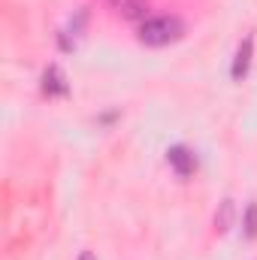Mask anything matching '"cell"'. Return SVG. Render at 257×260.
Listing matches in <instances>:
<instances>
[{"instance_id":"cell-1","label":"cell","mask_w":257,"mask_h":260,"mask_svg":"<svg viewBox=\"0 0 257 260\" xmlns=\"http://www.w3.org/2000/svg\"><path fill=\"white\" fill-rule=\"evenodd\" d=\"M136 37L148 49H164V46H173L185 37V21L179 15H154V18H145L139 24Z\"/></svg>"},{"instance_id":"cell-2","label":"cell","mask_w":257,"mask_h":260,"mask_svg":"<svg viewBox=\"0 0 257 260\" xmlns=\"http://www.w3.org/2000/svg\"><path fill=\"white\" fill-rule=\"evenodd\" d=\"M251 58H254V37L245 34V40L239 43V49H236V55H233V67H230L233 82H242V79L248 76V70H251Z\"/></svg>"},{"instance_id":"cell-3","label":"cell","mask_w":257,"mask_h":260,"mask_svg":"<svg viewBox=\"0 0 257 260\" xmlns=\"http://www.w3.org/2000/svg\"><path fill=\"white\" fill-rule=\"evenodd\" d=\"M43 94H49V97H67V94H70L67 76L58 64L46 67V73H43Z\"/></svg>"},{"instance_id":"cell-4","label":"cell","mask_w":257,"mask_h":260,"mask_svg":"<svg viewBox=\"0 0 257 260\" xmlns=\"http://www.w3.org/2000/svg\"><path fill=\"white\" fill-rule=\"evenodd\" d=\"M167 160L173 164V170H176L179 176H191L194 173V154L185 145H173V148L167 151Z\"/></svg>"},{"instance_id":"cell-5","label":"cell","mask_w":257,"mask_h":260,"mask_svg":"<svg viewBox=\"0 0 257 260\" xmlns=\"http://www.w3.org/2000/svg\"><path fill=\"white\" fill-rule=\"evenodd\" d=\"M115 3V12L124 15L130 21H145V12H148V0H112Z\"/></svg>"},{"instance_id":"cell-6","label":"cell","mask_w":257,"mask_h":260,"mask_svg":"<svg viewBox=\"0 0 257 260\" xmlns=\"http://www.w3.org/2000/svg\"><path fill=\"white\" fill-rule=\"evenodd\" d=\"M242 227H245V236L248 239H257V203H248L245 218H242Z\"/></svg>"},{"instance_id":"cell-7","label":"cell","mask_w":257,"mask_h":260,"mask_svg":"<svg viewBox=\"0 0 257 260\" xmlns=\"http://www.w3.org/2000/svg\"><path fill=\"white\" fill-rule=\"evenodd\" d=\"M230 218H233V203L224 200V203H221V215H215V227H218L221 233H227V230H230Z\"/></svg>"},{"instance_id":"cell-8","label":"cell","mask_w":257,"mask_h":260,"mask_svg":"<svg viewBox=\"0 0 257 260\" xmlns=\"http://www.w3.org/2000/svg\"><path fill=\"white\" fill-rule=\"evenodd\" d=\"M79 260H97V257H94L91 251H82V254H79Z\"/></svg>"}]
</instances>
